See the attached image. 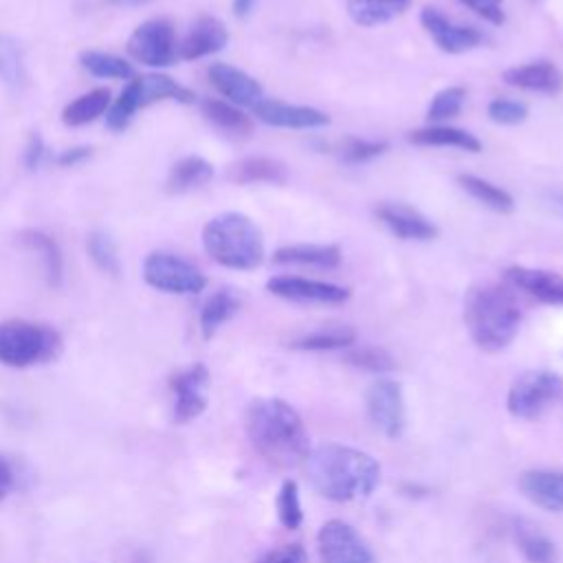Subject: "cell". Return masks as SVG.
<instances>
[{"mask_svg":"<svg viewBox=\"0 0 563 563\" xmlns=\"http://www.w3.org/2000/svg\"><path fill=\"white\" fill-rule=\"evenodd\" d=\"M200 112L224 136L246 139L253 134V119L240 106H233L224 99H216V97L202 99Z\"/></svg>","mask_w":563,"mask_h":563,"instance_id":"cell-24","label":"cell"},{"mask_svg":"<svg viewBox=\"0 0 563 563\" xmlns=\"http://www.w3.org/2000/svg\"><path fill=\"white\" fill-rule=\"evenodd\" d=\"M227 178L235 185H255V183H268V185H282L288 178L286 165L271 156H244L229 165Z\"/></svg>","mask_w":563,"mask_h":563,"instance_id":"cell-26","label":"cell"},{"mask_svg":"<svg viewBox=\"0 0 563 563\" xmlns=\"http://www.w3.org/2000/svg\"><path fill=\"white\" fill-rule=\"evenodd\" d=\"M519 490L526 499L548 512H563V471L532 468L519 475Z\"/></svg>","mask_w":563,"mask_h":563,"instance_id":"cell-21","label":"cell"},{"mask_svg":"<svg viewBox=\"0 0 563 563\" xmlns=\"http://www.w3.org/2000/svg\"><path fill=\"white\" fill-rule=\"evenodd\" d=\"M321 563H376L367 541L341 519L325 521L317 532Z\"/></svg>","mask_w":563,"mask_h":563,"instance_id":"cell-11","label":"cell"},{"mask_svg":"<svg viewBox=\"0 0 563 563\" xmlns=\"http://www.w3.org/2000/svg\"><path fill=\"white\" fill-rule=\"evenodd\" d=\"M92 156V147L88 145H75V147H66L59 154L53 156V163L59 167H75L86 163Z\"/></svg>","mask_w":563,"mask_h":563,"instance_id":"cell-45","label":"cell"},{"mask_svg":"<svg viewBox=\"0 0 563 563\" xmlns=\"http://www.w3.org/2000/svg\"><path fill=\"white\" fill-rule=\"evenodd\" d=\"M15 488V468L13 464L0 453V501Z\"/></svg>","mask_w":563,"mask_h":563,"instance_id":"cell-46","label":"cell"},{"mask_svg":"<svg viewBox=\"0 0 563 563\" xmlns=\"http://www.w3.org/2000/svg\"><path fill=\"white\" fill-rule=\"evenodd\" d=\"M141 271L147 286L167 295H198L207 286V277L198 266L169 251L147 253Z\"/></svg>","mask_w":563,"mask_h":563,"instance_id":"cell-8","label":"cell"},{"mask_svg":"<svg viewBox=\"0 0 563 563\" xmlns=\"http://www.w3.org/2000/svg\"><path fill=\"white\" fill-rule=\"evenodd\" d=\"M24 81H26L24 51L15 37L0 33V84L11 90H20Z\"/></svg>","mask_w":563,"mask_h":563,"instance_id":"cell-35","label":"cell"},{"mask_svg":"<svg viewBox=\"0 0 563 563\" xmlns=\"http://www.w3.org/2000/svg\"><path fill=\"white\" fill-rule=\"evenodd\" d=\"M376 218L389 229L398 240H416L427 242L438 235V227L418 209L405 202H380L376 209Z\"/></svg>","mask_w":563,"mask_h":563,"instance_id":"cell-17","label":"cell"},{"mask_svg":"<svg viewBox=\"0 0 563 563\" xmlns=\"http://www.w3.org/2000/svg\"><path fill=\"white\" fill-rule=\"evenodd\" d=\"M356 341V332L350 325H325L292 339L288 345L299 352H330L347 350Z\"/></svg>","mask_w":563,"mask_h":563,"instance_id":"cell-31","label":"cell"},{"mask_svg":"<svg viewBox=\"0 0 563 563\" xmlns=\"http://www.w3.org/2000/svg\"><path fill=\"white\" fill-rule=\"evenodd\" d=\"M240 310V297L233 288H218L200 308V332L211 339L235 312Z\"/></svg>","mask_w":563,"mask_h":563,"instance_id":"cell-30","label":"cell"},{"mask_svg":"<svg viewBox=\"0 0 563 563\" xmlns=\"http://www.w3.org/2000/svg\"><path fill=\"white\" fill-rule=\"evenodd\" d=\"M62 336L55 328L26 319L0 321V365L24 369L51 363L62 354Z\"/></svg>","mask_w":563,"mask_h":563,"instance_id":"cell-5","label":"cell"},{"mask_svg":"<svg viewBox=\"0 0 563 563\" xmlns=\"http://www.w3.org/2000/svg\"><path fill=\"white\" fill-rule=\"evenodd\" d=\"M563 396V376L552 369L519 374L506 394V409L519 420L541 418Z\"/></svg>","mask_w":563,"mask_h":563,"instance_id":"cell-7","label":"cell"},{"mask_svg":"<svg viewBox=\"0 0 563 563\" xmlns=\"http://www.w3.org/2000/svg\"><path fill=\"white\" fill-rule=\"evenodd\" d=\"M545 205H548L556 216L563 218V191H548Z\"/></svg>","mask_w":563,"mask_h":563,"instance_id":"cell-48","label":"cell"},{"mask_svg":"<svg viewBox=\"0 0 563 563\" xmlns=\"http://www.w3.org/2000/svg\"><path fill=\"white\" fill-rule=\"evenodd\" d=\"M343 255L336 244H286L275 249L273 262L282 266H312V268H336Z\"/></svg>","mask_w":563,"mask_h":563,"instance_id":"cell-25","label":"cell"},{"mask_svg":"<svg viewBox=\"0 0 563 563\" xmlns=\"http://www.w3.org/2000/svg\"><path fill=\"white\" fill-rule=\"evenodd\" d=\"M413 0H345L347 15L354 24L372 29L405 13Z\"/></svg>","mask_w":563,"mask_h":563,"instance_id":"cell-29","label":"cell"},{"mask_svg":"<svg viewBox=\"0 0 563 563\" xmlns=\"http://www.w3.org/2000/svg\"><path fill=\"white\" fill-rule=\"evenodd\" d=\"M508 286L530 295L545 306H563V275L545 268L508 266L504 271Z\"/></svg>","mask_w":563,"mask_h":563,"instance_id":"cell-19","label":"cell"},{"mask_svg":"<svg viewBox=\"0 0 563 563\" xmlns=\"http://www.w3.org/2000/svg\"><path fill=\"white\" fill-rule=\"evenodd\" d=\"M251 112L255 119H260L266 125L273 128H288V130H312L323 128L330 123V114L312 108V106H299V103H286L279 99H262L257 101Z\"/></svg>","mask_w":563,"mask_h":563,"instance_id":"cell-15","label":"cell"},{"mask_svg":"<svg viewBox=\"0 0 563 563\" xmlns=\"http://www.w3.org/2000/svg\"><path fill=\"white\" fill-rule=\"evenodd\" d=\"M462 7L471 9L477 18H482L488 24H504L506 13H504V0H457Z\"/></svg>","mask_w":563,"mask_h":563,"instance_id":"cell-43","label":"cell"},{"mask_svg":"<svg viewBox=\"0 0 563 563\" xmlns=\"http://www.w3.org/2000/svg\"><path fill=\"white\" fill-rule=\"evenodd\" d=\"M244 424L253 449L273 464L295 466L310 453L301 416L282 398L253 400L246 409Z\"/></svg>","mask_w":563,"mask_h":563,"instance_id":"cell-2","label":"cell"},{"mask_svg":"<svg viewBox=\"0 0 563 563\" xmlns=\"http://www.w3.org/2000/svg\"><path fill=\"white\" fill-rule=\"evenodd\" d=\"M22 161H24V167L31 169V172H35V169H40L42 165H46V163L53 161V154L48 152V145H46V141H44V136H42L40 132H31V134H29V141H26V145H24V156H22Z\"/></svg>","mask_w":563,"mask_h":563,"instance_id":"cell-42","label":"cell"},{"mask_svg":"<svg viewBox=\"0 0 563 563\" xmlns=\"http://www.w3.org/2000/svg\"><path fill=\"white\" fill-rule=\"evenodd\" d=\"M389 150V145L385 141H369V139H358V136H347L339 143L336 147V156L341 163L347 165H361L367 161L378 158L380 154H385Z\"/></svg>","mask_w":563,"mask_h":563,"instance_id":"cell-39","label":"cell"},{"mask_svg":"<svg viewBox=\"0 0 563 563\" xmlns=\"http://www.w3.org/2000/svg\"><path fill=\"white\" fill-rule=\"evenodd\" d=\"M86 251H88V257L92 260V264L101 273H106L110 277L121 275V257H119L117 244L110 238V233H106L101 229L90 231L88 238H86Z\"/></svg>","mask_w":563,"mask_h":563,"instance_id":"cell-36","label":"cell"},{"mask_svg":"<svg viewBox=\"0 0 563 563\" xmlns=\"http://www.w3.org/2000/svg\"><path fill=\"white\" fill-rule=\"evenodd\" d=\"M275 508H277V519L284 528L288 530H297L303 521V510H301V497H299V486L295 479H286L279 486L277 499H275Z\"/></svg>","mask_w":563,"mask_h":563,"instance_id":"cell-40","label":"cell"},{"mask_svg":"<svg viewBox=\"0 0 563 563\" xmlns=\"http://www.w3.org/2000/svg\"><path fill=\"white\" fill-rule=\"evenodd\" d=\"M343 358L352 367H358V369H365V372H374V374H385V372H391L396 367L394 356L385 347H378V345L347 347Z\"/></svg>","mask_w":563,"mask_h":563,"instance_id":"cell-38","label":"cell"},{"mask_svg":"<svg viewBox=\"0 0 563 563\" xmlns=\"http://www.w3.org/2000/svg\"><path fill=\"white\" fill-rule=\"evenodd\" d=\"M79 66L90 73L92 77L99 79H132L134 77V66L114 55V53H106V51H81L79 53Z\"/></svg>","mask_w":563,"mask_h":563,"instance_id":"cell-34","label":"cell"},{"mask_svg":"<svg viewBox=\"0 0 563 563\" xmlns=\"http://www.w3.org/2000/svg\"><path fill=\"white\" fill-rule=\"evenodd\" d=\"M128 55L150 68H167L178 59V40L167 18H150L141 22L125 42Z\"/></svg>","mask_w":563,"mask_h":563,"instance_id":"cell-9","label":"cell"},{"mask_svg":"<svg viewBox=\"0 0 563 563\" xmlns=\"http://www.w3.org/2000/svg\"><path fill=\"white\" fill-rule=\"evenodd\" d=\"M255 563H308V554L301 543H284L264 552Z\"/></svg>","mask_w":563,"mask_h":563,"instance_id":"cell-44","label":"cell"},{"mask_svg":"<svg viewBox=\"0 0 563 563\" xmlns=\"http://www.w3.org/2000/svg\"><path fill=\"white\" fill-rule=\"evenodd\" d=\"M15 238L24 249L40 255L46 284L59 288L64 284V255L57 240L42 229H22Z\"/></svg>","mask_w":563,"mask_h":563,"instance_id":"cell-22","label":"cell"},{"mask_svg":"<svg viewBox=\"0 0 563 563\" xmlns=\"http://www.w3.org/2000/svg\"><path fill=\"white\" fill-rule=\"evenodd\" d=\"M457 185L471 196L475 198L477 202H482L484 207L497 211V213H510L515 209V198L497 187L495 183L482 178V176H475V174H460L457 176Z\"/></svg>","mask_w":563,"mask_h":563,"instance_id":"cell-32","label":"cell"},{"mask_svg":"<svg viewBox=\"0 0 563 563\" xmlns=\"http://www.w3.org/2000/svg\"><path fill=\"white\" fill-rule=\"evenodd\" d=\"M110 103H112L110 88H106V86L92 88L64 106L62 123L68 128H79V125L92 123L95 119H99L101 114L108 112Z\"/></svg>","mask_w":563,"mask_h":563,"instance_id":"cell-28","label":"cell"},{"mask_svg":"<svg viewBox=\"0 0 563 563\" xmlns=\"http://www.w3.org/2000/svg\"><path fill=\"white\" fill-rule=\"evenodd\" d=\"M515 543L521 550L528 563H554L556 561V545L550 537L526 521H517L512 528Z\"/></svg>","mask_w":563,"mask_h":563,"instance_id":"cell-33","label":"cell"},{"mask_svg":"<svg viewBox=\"0 0 563 563\" xmlns=\"http://www.w3.org/2000/svg\"><path fill=\"white\" fill-rule=\"evenodd\" d=\"M365 407L372 424L385 435V438H400L407 424V411H405V396L402 387L394 378H376L367 394H365Z\"/></svg>","mask_w":563,"mask_h":563,"instance_id":"cell-10","label":"cell"},{"mask_svg":"<svg viewBox=\"0 0 563 563\" xmlns=\"http://www.w3.org/2000/svg\"><path fill=\"white\" fill-rule=\"evenodd\" d=\"M202 249L220 266L253 271L264 262V235L260 227L240 211L213 216L202 227Z\"/></svg>","mask_w":563,"mask_h":563,"instance_id":"cell-4","label":"cell"},{"mask_svg":"<svg viewBox=\"0 0 563 563\" xmlns=\"http://www.w3.org/2000/svg\"><path fill=\"white\" fill-rule=\"evenodd\" d=\"M303 462L312 488L332 501L365 499L380 482V464L354 446L321 444Z\"/></svg>","mask_w":563,"mask_h":563,"instance_id":"cell-1","label":"cell"},{"mask_svg":"<svg viewBox=\"0 0 563 563\" xmlns=\"http://www.w3.org/2000/svg\"><path fill=\"white\" fill-rule=\"evenodd\" d=\"M464 325L484 352H499L512 343L521 325V306L508 284H477L464 295Z\"/></svg>","mask_w":563,"mask_h":563,"instance_id":"cell-3","label":"cell"},{"mask_svg":"<svg viewBox=\"0 0 563 563\" xmlns=\"http://www.w3.org/2000/svg\"><path fill=\"white\" fill-rule=\"evenodd\" d=\"M464 101H466L464 86H446L433 95V99L427 108V119L431 123H444L462 112Z\"/></svg>","mask_w":563,"mask_h":563,"instance_id":"cell-37","label":"cell"},{"mask_svg":"<svg viewBox=\"0 0 563 563\" xmlns=\"http://www.w3.org/2000/svg\"><path fill=\"white\" fill-rule=\"evenodd\" d=\"M158 101H178V103H194L196 92L187 86L178 84L169 75L163 73H145L134 75L121 95L110 103L106 112V125L112 132H123L139 110L158 103Z\"/></svg>","mask_w":563,"mask_h":563,"instance_id":"cell-6","label":"cell"},{"mask_svg":"<svg viewBox=\"0 0 563 563\" xmlns=\"http://www.w3.org/2000/svg\"><path fill=\"white\" fill-rule=\"evenodd\" d=\"M103 2H110V4H143L147 0H103Z\"/></svg>","mask_w":563,"mask_h":563,"instance_id":"cell-49","label":"cell"},{"mask_svg":"<svg viewBox=\"0 0 563 563\" xmlns=\"http://www.w3.org/2000/svg\"><path fill=\"white\" fill-rule=\"evenodd\" d=\"M169 389L174 394V422L187 424L207 409L209 369L202 363H191L169 376Z\"/></svg>","mask_w":563,"mask_h":563,"instance_id":"cell-13","label":"cell"},{"mask_svg":"<svg viewBox=\"0 0 563 563\" xmlns=\"http://www.w3.org/2000/svg\"><path fill=\"white\" fill-rule=\"evenodd\" d=\"M501 79L512 88L539 92L548 97H554L563 90V70L550 59H537V62L510 66L501 73Z\"/></svg>","mask_w":563,"mask_h":563,"instance_id":"cell-20","label":"cell"},{"mask_svg":"<svg viewBox=\"0 0 563 563\" xmlns=\"http://www.w3.org/2000/svg\"><path fill=\"white\" fill-rule=\"evenodd\" d=\"M420 24L433 40V44L451 55H460L466 51L477 48L484 42V35L475 26H466L460 22H453L449 15H444L435 7H424L420 11Z\"/></svg>","mask_w":563,"mask_h":563,"instance_id":"cell-14","label":"cell"},{"mask_svg":"<svg viewBox=\"0 0 563 563\" xmlns=\"http://www.w3.org/2000/svg\"><path fill=\"white\" fill-rule=\"evenodd\" d=\"M229 44V31L216 15H198L178 42V59L194 62L220 53Z\"/></svg>","mask_w":563,"mask_h":563,"instance_id":"cell-18","label":"cell"},{"mask_svg":"<svg viewBox=\"0 0 563 563\" xmlns=\"http://www.w3.org/2000/svg\"><path fill=\"white\" fill-rule=\"evenodd\" d=\"M255 4H257V0H233L231 9H233V15L246 18L255 9Z\"/></svg>","mask_w":563,"mask_h":563,"instance_id":"cell-47","label":"cell"},{"mask_svg":"<svg viewBox=\"0 0 563 563\" xmlns=\"http://www.w3.org/2000/svg\"><path fill=\"white\" fill-rule=\"evenodd\" d=\"M528 106L519 99H510V97H495L493 101H488L486 106V114L493 123L499 125H519L528 119Z\"/></svg>","mask_w":563,"mask_h":563,"instance_id":"cell-41","label":"cell"},{"mask_svg":"<svg viewBox=\"0 0 563 563\" xmlns=\"http://www.w3.org/2000/svg\"><path fill=\"white\" fill-rule=\"evenodd\" d=\"M213 178V165L196 154L178 158L165 178V189L169 194H187L205 187Z\"/></svg>","mask_w":563,"mask_h":563,"instance_id":"cell-27","label":"cell"},{"mask_svg":"<svg viewBox=\"0 0 563 563\" xmlns=\"http://www.w3.org/2000/svg\"><path fill=\"white\" fill-rule=\"evenodd\" d=\"M407 141L413 145H422V147H455V150H464L471 154L482 152V141L475 134H471L464 128H455V125H446V123L416 128L407 134Z\"/></svg>","mask_w":563,"mask_h":563,"instance_id":"cell-23","label":"cell"},{"mask_svg":"<svg viewBox=\"0 0 563 563\" xmlns=\"http://www.w3.org/2000/svg\"><path fill=\"white\" fill-rule=\"evenodd\" d=\"M207 77H209V84L224 97V101L233 106L253 108L257 101L264 99L262 84L238 66L216 62L207 68Z\"/></svg>","mask_w":563,"mask_h":563,"instance_id":"cell-16","label":"cell"},{"mask_svg":"<svg viewBox=\"0 0 563 563\" xmlns=\"http://www.w3.org/2000/svg\"><path fill=\"white\" fill-rule=\"evenodd\" d=\"M266 290L279 299L306 306H339L352 295V290L345 286L299 275H273L266 282Z\"/></svg>","mask_w":563,"mask_h":563,"instance_id":"cell-12","label":"cell"}]
</instances>
